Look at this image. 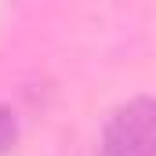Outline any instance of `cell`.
Listing matches in <instances>:
<instances>
[{"label":"cell","instance_id":"cell-1","mask_svg":"<svg viewBox=\"0 0 156 156\" xmlns=\"http://www.w3.org/2000/svg\"><path fill=\"white\" fill-rule=\"evenodd\" d=\"M98 156H156V98H131L109 116Z\"/></svg>","mask_w":156,"mask_h":156},{"label":"cell","instance_id":"cell-2","mask_svg":"<svg viewBox=\"0 0 156 156\" xmlns=\"http://www.w3.org/2000/svg\"><path fill=\"white\" fill-rule=\"evenodd\" d=\"M11 142H15V113L0 105V153H4Z\"/></svg>","mask_w":156,"mask_h":156}]
</instances>
